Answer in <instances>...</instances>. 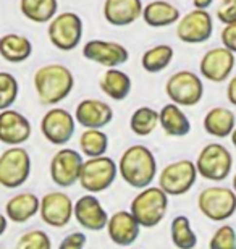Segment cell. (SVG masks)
I'll return each mask as SVG.
<instances>
[{
	"label": "cell",
	"instance_id": "obj_19",
	"mask_svg": "<svg viewBox=\"0 0 236 249\" xmlns=\"http://www.w3.org/2000/svg\"><path fill=\"white\" fill-rule=\"evenodd\" d=\"M74 120L84 129H102L113 120V108L99 99H84L76 106Z\"/></svg>",
	"mask_w": 236,
	"mask_h": 249
},
{
	"label": "cell",
	"instance_id": "obj_7",
	"mask_svg": "<svg viewBox=\"0 0 236 249\" xmlns=\"http://www.w3.org/2000/svg\"><path fill=\"white\" fill-rule=\"evenodd\" d=\"M31 175V157L21 146H12L0 154V186L17 189Z\"/></svg>",
	"mask_w": 236,
	"mask_h": 249
},
{
	"label": "cell",
	"instance_id": "obj_5",
	"mask_svg": "<svg viewBox=\"0 0 236 249\" xmlns=\"http://www.w3.org/2000/svg\"><path fill=\"white\" fill-rule=\"evenodd\" d=\"M118 175V163L112 157L100 156L83 162L79 173V185L89 194H97L113 185Z\"/></svg>",
	"mask_w": 236,
	"mask_h": 249
},
{
	"label": "cell",
	"instance_id": "obj_21",
	"mask_svg": "<svg viewBox=\"0 0 236 249\" xmlns=\"http://www.w3.org/2000/svg\"><path fill=\"white\" fill-rule=\"evenodd\" d=\"M141 0H105L104 17L112 26H129L143 17Z\"/></svg>",
	"mask_w": 236,
	"mask_h": 249
},
{
	"label": "cell",
	"instance_id": "obj_28",
	"mask_svg": "<svg viewBox=\"0 0 236 249\" xmlns=\"http://www.w3.org/2000/svg\"><path fill=\"white\" fill-rule=\"evenodd\" d=\"M23 17L33 23H49L58 10L57 0H19Z\"/></svg>",
	"mask_w": 236,
	"mask_h": 249
},
{
	"label": "cell",
	"instance_id": "obj_14",
	"mask_svg": "<svg viewBox=\"0 0 236 249\" xmlns=\"http://www.w3.org/2000/svg\"><path fill=\"white\" fill-rule=\"evenodd\" d=\"M73 206L74 202L70 199L67 193L50 191L42 196L39 213H41V218L46 225L63 228L73 218Z\"/></svg>",
	"mask_w": 236,
	"mask_h": 249
},
{
	"label": "cell",
	"instance_id": "obj_4",
	"mask_svg": "<svg viewBox=\"0 0 236 249\" xmlns=\"http://www.w3.org/2000/svg\"><path fill=\"white\" fill-rule=\"evenodd\" d=\"M194 163L199 177L210 181H223L232 173L233 156L223 144L210 142L200 149Z\"/></svg>",
	"mask_w": 236,
	"mask_h": 249
},
{
	"label": "cell",
	"instance_id": "obj_42",
	"mask_svg": "<svg viewBox=\"0 0 236 249\" xmlns=\"http://www.w3.org/2000/svg\"><path fill=\"white\" fill-rule=\"evenodd\" d=\"M230 138H232V142H233V146L236 149V128L233 129V133H232V136H230Z\"/></svg>",
	"mask_w": 236,
	"mask_h": 249
},
{
	"label": "cell",
	"instance_id": "obj_36",
	"mask_svg": "<svg viewBox=\"0 0 236 249\" xmlns=\"http://www.w3.org/2000/svg\"><path fill=\"white\" fill-rule=\"evenodd\" d=\"M217 18L223 24L236 21V0H222L217 8Z\"/></svg>",
	"mask_w": 236,
	"mask_h": 249
},
{
	"label": "cell",
	"instance_id": "obj_12",
	"mask_svg": "<svg viewBox=\"0 0 236 249\" xmlns=\"http://www.w3.org/2000/svg\"><path fill=\"white\" fill-rule=\"evenodd\" d=\"M83 156L74 149H60L50 160V180L58 188H72L79 181Z\"/></svg>",
	"mask_w": 236,
	"mask_h": 249
},
{
	"label": "cell",
	"instance_id": "obj_40",
	"mask_svg": "<svg viewBox=\"0 0 236 249\" xmlns=\"http://www.w3.org/2000/svg\"><path fill=\"white\" fill-rule=\"evenodd\" d=\"M214 0H193L194 8H200V10H207L210 5H212Z\"/></svg>",
	"mask_w": 236,
	"mask_h": 249
},
{
	"label": "cell",
	"instance_id": "obj_6",
	"mask_svg": "<svg viewBox=\"0 0 236 249\" xmlns=\"http://www.w3.org/2000/svg\"><path fill=\"white\" fill-rule=\"evenodd\" d=\"M49 41L62 52L74 51L83 37V19L74 12H63L49 21Z\"/></svg>",
	"mask_w": 236,
	"mask_h": 249
},
{
	"label": "cell",
	"instance_id": "obj_45",
	"mask_svg": "<svg viewBox=\"0 0 236 249\" xmlns=\"http://www.w3.org/2000/svg\"><path fill=\"white\" fill-rule=\"evenodd\" d=\"M127 249H133V248H127Z\"/></svg>",
	"mask_w": 236,
	"mask_h": 249
},
{
	"label": "cell",
	"instance_id": "obj_39",
	"mask_svg": "<svg viewBox=\"0 0 236 249\" xmlns=\"http://www.w3.org/2000/svg\"><path fill=\"white\" fill-rule=\"evenodd\" d=\"M227 99L232 106L236 107V74L228 81V86H227Z\"/></svg>",
	"mask_w": 236,
	"mask_h": 249
},
{
	"label": "cell",
	"instance_id": "obj_15",
	"mask_svg": "<svg viewBox=\"0 0 236 249\" xmlns=\"http://www.w3.org/2000/svg\"><path fill=\"white\" fill-rule=\"evenodd\" d=\"M84 58L91 60L105 68H118L127 63L129 58L128 49L118 42L104 41V39H92L88 41L83 47Z\"/></svg>",
	"mask_w": 236,
	"mask_h": 249
},
{
	"label": "cell",
	"instance_id": "obj_22",
	"mask_svg": "<svg viewBox=\"0 0 236 249\" xmlns=\"http://www.w3.org/2000/svg\"><path fill=\"white\" fill-rule=\"evenodd\" d=\"M39 207H41V199L34 193L23 191L8 199V202L5 204V215L15 223H24L37 215Z\"/></svg>",
	"mask_w": 236,
	"mask_h": 249
},
{
	"label": "cell",
	"instance_id": "obj_26",
	"mask_svg": "<svg viewBox=\"0 0 236 249\" xmlns=\"http://www.w3.org/2000/svg\"><path fill=\"white\" fill-rule=\"evenodd\" d=\"M100 91L113 101H125L131 92L133 81L127 73L120 68H107L100 78Z\"/></svg>",
	"mask_w": 236,
	"mask_h": 249
},
{
	"label": "cell",
	"instance_id": "obj_30",
	"mask_svg": "<svg viewBox=\"0 0 236 249\" xmlns=\"http://www.w3.org/2000/svg\"><path fill=\"white\" fill-rule=\"evenodd\" d=\"M173 55V47L167 46V44H160V46L150 47L149 51L143 53L141 65L147 73H160L172 63Z\"/></svg>",
	"mask_w": 236,
	"mask_h": 249
},
{
	"label": "cell",
	"instance_id": "obj_33",
	"mask_svg": "<svg viewBox=\"0 0 236 249\" xmlns=\"http://www.w3.org/2000/svg\"><path fill=\"white\" fill-rule=\"evenodd\" d=\"M19 92L18 79L12 73L0 71V112L12 108Z\"/></svg>",
	"mask_w": 236,
	"mask_h": 249
},
{
	"label": "cell",
	"instance_id": "obj_10",
	"mask_svg": "<svg viewBox=\"0 0 236 249\" xmlns=\"http://www.w3.org/2000/svg\"><path fill=\"white\" fill-rule=\"evenodd\" d=\"M165 94L180 107H193L199 104L204 96V84L196 73L182 70L167 79Z\"/></svg>",
	"mask_w": 236,
	"mask_h": 249
},
{
	"label": "cell",
	"instance_id": "obj_8",
	"mask_svg": "<svg viewBox=\"0 0 236 249\" xmlns=\"http://www.w3.org/2000/svg\"><path fill=\"white\" fill-rule=\"evenodd\" d=\"M198 207L204 217L212 222H223L236 212V193L230 188L210 186L199 193Z\"/></svg>",
	"mask_w": 236,
	"mask_h": 249
},
{
	"label": "cell",
	"instance_id": "obj_17",
	"mask_svg": "<svg viewBox=\"0 0 236 249\" xmlns=\"http://www.w3.org/2000/svg\"><path fill=\"white\" fill-rule=\"evenodd\" d=\"M73 217L76 218L79 227L89 231H102L107 227L109 213L94 194H84L74 202Z\"/></svg>",
	"mask_w": 236,
	"mask_h": 249
},
{
	"label": "cell",
	"instance_id": "obj_34",
	"mask_svg": "<svg viewBox=\"0 0 236 249\" xmlns=\"http://www.w3.org/2000/svg\"><path fill=\"white\" fill-rule=\"evenodd\" d=\"M15 249H52V241L46 231L29 230L18 238Z\"/></svg>",
	"mask_w": 236,
	"mask_h": 249
},
{
	"label": "cell",
	"instance_id": "obj_32",
	"mask_svg": "<svg viewBox=\"0 0 236 249\" xmlns=\"http://www.w3.org/2000/svg\"><path fill=\"white\" fill-rule=\"evenodd\" d=\"M79 149L88 159L105 156L109 149V136L102 129H84L79 136Z\"/></svg>",
	"mask_w": 236,
	"mask_h": 249
},
{
	"label": "cell",
	"instance_id": "obj_16",
	"mask_svg": "<svg viewBox=\"0 0 236 249\" xmlns=\"http://www.w3.org/2000/svg\"><path fill=\"white\" fill-rule=\"evenodd\" d=\"M236 65L235 53L225 47L210 49L202 55L199 63L200 74L212 83H223L230 78Z\"/></svg>",
	"mask_w": 236,
	"mask_h": 249
},
{
	"label": "cell",
	"instance_id": "obj_25",
	"mask_svg": "<svg viewBox=\"0 0 236 249\" xmlns=\"http://www.w3.org/2000/svg\"><path fill=\"white\" fill-rule=\"evenodd\" d=\"M205 133L214 138H230L236 128V115L227 107H214L204 117Z\"/></svg>",
	"mask_w": 236,
	"mask_h": 249
},
{
	"label": "cell",
	"instance_id": "obj_35",
	"mask_svg": "<svg viewBox=\"0 0 236 249\" xmlns=\"http://www.w3.org/2000/svg\"><path fill=\"white\" fill-rule=\"evenodd\" d=\"M210 249H236V231L232 225H222L209 241Z\"/></svg>",
	"mask_w": 236,
	"mask_h": 249
},
{
	"label": "cell",
	"instance_id": "obj_44",
	"mask_svg": "<svg viewBox=\"0 0 236 249\" xmlns=\"http://www.w3.org/2000/svg\"><path fill=\"white\" fill-rule=\"evenodd\" d=\"M0 249H3V248H2V245H0Z\"/></svg>",
	"mask_w": 236,
	"mask_h": 249
},
{
	"label": "cell",
	"instance_id": "obj_24",
	"mask_svg": "<svg viewBox=\"0 0 236 249\" xmlns=\"http://www.w3.org/2000/svg\"><path fill=\"white\" fill-rule=\"evenodd\" d=\"M180 10L167 0H152L143 8V19L150 28L172 26L180 21Z\"/></svg>",
	"mask_w": 236,
	"mask_h": 249
},
{
	"label": "cell",
	"instance_id": "obj_18",
	"mask_svg": "<svg viewBox=\"0 0 236 249\" xmlns=\"http://www.w3.org/2000/svg\"><path fill=\"white\" fill-rule=\"evenodd\" d=\"M33 126L23 113L13 108L0 112V142L7 146H21L31 138Z\"/></svg>",
	"mask_w": 236,
	"mask_h": 249
},
{
	"label": "cell",
	"instance_id": "obj_37",
	"mask_svg": "<svg viewBox=\"0 0 236 249\" xmlns=\"http://www.w3.org/2000/svg\"><path fill=\"white\" fill-rule=\"evenodd\" d=\"M88 238L83 231H73L67 235L58 245V249H84Z\"/></svg>",
	"mask_w": 236,
	"mask_h": 249
},
{
	"label": "cell",
	"instance_id": "obj_9",
	"mask_svg": "<svg viewBox=\"0 0 236 249\" xmlns=\"http://www.w3.org/2000/svg\"><path fill=\"white\" fill-rule=\"evenodd\" d=\"M198 177L196 163L189 159H182L163 167V170L159 173V188L168 194V197L183 196L196 185Z\"/></svg>",
	"mask_w": 236,
	"mask_h": 249
},
{
	"label": "cell",
	"instance_id": "obj_29",
	"mask_svg": "<svg viewBox=\"0 0 236 249\" xmlns=\"http://www.w3.org/2000/svg\"><path fill=\"white\" fill-rule=\"evenodd\" d=\"M170 236L173 246L178 249H194L198 246V235L191 227L189 218L184 215H178L172 220Z\"/></svg>",
	"mask_w": 236,
	"mask_h": 249
},
{
	"label": "cell",
	"instance_id": "obj_27",
	"mask_svg": "<svg viewBox=\"0 0 236 249\" xmlns=\"http://www.w3.org/2000/svg\"><path fill=\"white\" fill-rule=\"evenodd\" d=\"M33 53L31 41L23 34L8 33L0 37V57L10 63H23Z\"/></svg>",
	"mask_w": 236,
	"mask_h": 249
},
{
	"label": "cell",
	"instance_id": "obj_11",
	"mask_svg": "<svg viewBox=\"0 0 236 249\" xmlns=\"http://www.w3.org/2000/svg\"><path fill=\"white\" fill-rule=\"evenodd\" d=\"M212 33L214 21L207 10H191L177 24V37L184 44H202L212 37Z\"/></svg>",
	"mask_w": 236,
	"mask_h": 249
},
{
	"label": "cell",
	"instance_id": "obj_31",
	"mask_svg": "<svg viewBox=\"0 0 236 249\" xmlns=\"http://www.w3.org/2000/svg\"><path fill=\"white\" fill-rule=\"evenodd\" d=\"M159 126V112L154 110L152 107H139L133 112L129 118V129L136 136L145 138L155 131Z\"/></svg>",
	"mask_w": 236,
	"mask_h": 249
},
{
	"label": "cell",
	"instance_id": "obj_3",
	"mask_svg": "<svg viewBox=\"0 0 236 249\" xmlns=\"http://www.w3.org/2000/svg\"><path fill=\"white\" fill-rule=\"evenodd\" d=\"M168 211V194L159 186L141 189L131 201L129 212L136 218L141 228H154L163 220Z\"/></svg>",
	"mask_w": 236,
	"mask_h": 249
},
{
	"label": "cell",
	"instance_id": "obj_2",
	"mask_svg": "<svg viewBox=\"0 0 236 249\" xmlns=\"http://www.w3.org/2000/svg\"><path fill=\"white\" fill-rule=\"evenodd\" d=\"M34 89L42 106H55L73 91L74 76L72 70L60 63L44 65L34 73Z\"/></svg>",
	"mask_w": 236,
	"mask_h": 249
},
{
	"label": "cell",
	"instance_id": "obj_20",
	"mask_svg": "<svg viewBox=\"0 0 236 249\" xmlns=\"http://www.w3.org/2000/svg\"><path fill=\"white\" fill-rule=\"evenodd\" d=\"M107 233L109 238L117 246L128 248L139 238L141 225L129 211H118L109 217L107 222Z\"/></svg>",
	"mask_w": 236,
	"mask_h": 249
},
{
	"label": "cell",
	"instance_id": "obj_13",
	"mask_svg": "<svg viewBox=\"0 0 236 249\" xmlns=\"http://www.w3.org/2000/svg\"><path fill=\"white\" fill-rule=\"evenodd\" d=\"M76 129V120L68 110L62 107H54L44 113L41 120L42 136L54 146H63L73 138Z\"/></svg>",
	"mask_w": 236,
	"mask_h": 249
},
{
	"label": "cell",
	"instance_id": "obj_38",
	"mask_svg": "<svg viewBox=\"0 0 236 249\" xmlns=\"http://www.w3.org/2000/svg\"><path fill=\"white\" fill-rule=\"evenodd\" d=\"M220 39H222V44L225 49H228V51L236 53V21L225 24V28L222 29V34H220Z\"/></svg>",
	"mask_w": 236,
	"mask_h": 249
},
{
	"label": "cell",
	"instance_id": "obj_43",
	"mask_svg": "<svg viewBox=\"0 0 236 249\" xmlns=\"http://www.w3.org/2000/svg\"><path fill=\"white\" fill-rule=\"evenodd\" d=\"M233 191L236 193V173H235V177H233Z\"/></svg>",
	"mask_w": 236,
	"mask_h": 249
},
{
	"label": "cell",
	"instance_id": "obj_1",
	"mask_svg": "<svg viewBox=\"0 0 236 249\" xmlns=\"http://www.w3.org/2000/svg\"><path fill=\"white\" fill-rule=\"evenodd\" d=\"M118 173L127 185L136 189H144L152 185L157 177V160L149 147L134 144L120 157Z\"/></svg>",
	"mask_w": 236,
	"mask_h": 249
},
{
	"label": "cell",
	"instance_id": "obj_41",
	"mask_svg": "<svg viewBox=\"0 0 236 249\" xmlns=\"http://www.w3.org/2000/svg\"><path fill=\"white\" fill-rule=\"evenodd\" d=\"M7 228H8V218H7V215L0 213V236L7 231Z\"/></svg>",
	"mask_w": 236,
	"mask_h": 249
},
{
	"label": "cell",
	"instance_id": "obj_23",
	"mask_svg": "<svg viewBox=\"0 0 236 249\" xmlns=\"http://www.w3.org/2000/svg\"><path fill=\"white\" fill-rule=\"evenodd\" d=\"M159 126L170 138H183L191 131V122L182 107L170 102L159 112Z\"/></svg>",
	"mask_w": 236,
	"mask_h": 249
}]
</instances>
